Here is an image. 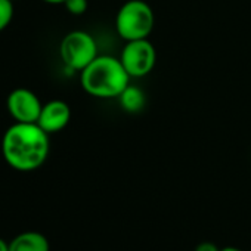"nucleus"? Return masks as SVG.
Instances as JSON below:
<instances>
[{"label": "nucleus", "mask_w": 251, "mask_h": 251, "mask_svg": "<svg viewBox=\"0 0 251 251\" xmlns=\"http://www.w3.org/2000/svg\"><path fill=\"white\" fill-rule=\"evenodd\" d=\"M120 61L130 78H142L154 70L157 50L148 39L132 40L124 46Z\"/></svg>", "instance_id": "5"}, {"label": "nucleus", "mask_w": 251, "mask_h": 251, "mask_svg": "<svg viewBox=\"0 0 251 251\" xmlns=\"http://www.w3.org/2000/svg\"><path fill=\"white\" fill-rule=\"evenodd\" d=\"M155 27V14L145 0H129L117 12L115 28L126 42L148 39Z\"/></svg>", "instance_id": "3"}, {"label": "nucleus", "mask_w": 251, "mask_h": 251, "mask_svg": "<svg viewBox=\"0 0 251 251\" xmlns=\"http://www.w3.org/2000/svg\"><path fill=\"white\" fill-rule=\"evenodd\" d=\"M220 251H241V250L239 248H235V247H226V248H223Z\"/></svg>", "instance_id": "15"}, {"label": "nucleus", "mask_w": 251, "mask_h": 251, "mask_svg": "<svg viewBox=\"0 0 251 251\" xmlns=\"http://www.w3.org/2000/svg\"><path fill=\"white\" fill-rule=\"evenodd\" d=\"M14 18V2L12 0H0V31L8 28Z\"/></svg>", "instance_id": "10"}, {"label": "nucleus", "mask_w": 251, "mask_h": 251, "mask_svg": "<svg viewBox=\"0 0 251 251\" xmlns=\"http://www.w3.org/2000/svg\"><path fill=\"white\" fill-rule=\"evenodd\" d=\"M6 106L15 123H37L43 108L37 95L24 87L15 89L9 93Z\"/></svg>", "instance_id": "6"}, {"label": "nucleus", "mask_w": 251, "mask_h": 251, "mask_svg": "<svg viewBox=\"0 0 251 251\" xmlns=\"http://www.w3.org/2000/svg\"><path fill=\"white\" fill-rule=\"evenodd\" d=\"M0 251H9V244H6L3 239H0Z\"/></svg>", "instance_id": "14"}, {"label": "nucleus", "mask_w": 251, "mask_h": 251, "mask_svg": "<svg viewBox=\"0 0 251 251\" xmlns=\"http://www.w3.org/2000/svg\"><path fill=\"white\" fill-rule=\"evenodd\" d=\"M59 55L67 68L80 73L99 56L96 40L89 33L80 30L71 31L62 39Z\"/></svg>", "instance_id": "4"}, {"label": "nucleus", "mask_w": 251, "mask_h": 251, "mask_svg": "<svg viewBox=\"0 0 251 251\" xmlns=\"http://www.w3.org/2000/svg\"><path fill=\"white\" fill-rule=\"evenodd\" d=\"M195 251H220L214 244H211V242H201L198 247H197V250Z\"/></svg>", "instance_id": "12"}, {"label": "nucleus", "mask_w": 251, "mask_h": 251, "mask_svg": "<svg viewBox=\"0 0 251 251\" xmlns=\"http://www.w3.org/2000/svg\"><path fill=\"white\" fill-rule=\"evenodd\" d=\"M70 120H71L70 105L64 100L55 99V100H50L43 105L40 117L37 120V124L46 133L52 135V133H58L62 129H65Z\"/></svg>", "instance_id": "7"}, {"label": "nucleus", "mask_w": 251, "mask_h": 251, "mask_svg": "<svg viewBox=\"0 0 251 251\" xmlns=\"http://www.w3.org/2000/svg\"><path fill=\"white\" fill-rule=\"evenodd\" d=\"M50 150L49 133L37 123H15L5 132L2 154L18 172H33L45 164Z\"/></svg>", "instance_id": "1"}, {"label": "nucleus", "mask_w": 251, "mask_h": 251, "mask_svg": "<svg viewBox=\"0 0 251 251\" xmlns=\"http://www.w3.org/2000/svg\"><path fill=\"white\" fill-rule=\"evenodd\" d=\"M43 2H46L49 5H64L65 0H43Z\"/></svg>", "instance_id": "13"}, {"label": "nucleus", "mask_w": 251, "mask_h": 251, "mask_svg": "<svg viewBox=\"0 0 251 251\" xmlns=\"http://www.w3.org/2000/svg\"><path fill=\"white\" fill-rule=\"evenodd\" d=\"M9 251H49V242L42 233L24 232L11 241Z\"/></svg>", "instance_id": "8"}, {"label": "nucleus", "mask_w": 251, "mask_h": 251, "mask_svg": "<svg viewBox=\"0 0 251 251\" xmlns=\"http://www.w3.org/2000/svg\"><path fill=\"white\" fill-rule=\"evenodd\" d=\"M65 8L71 15H83L87 11V0H65Z\"/></svg>", "instance_id": "11"}, {"label": "nucleus", "mask_w": 251, "mask_h": 251, "mask_svg": "<svg viewBox=\"0 0 251 251\" xmlns=\"http://www.w3.org/2000/svg\"><path fill=\"white\" fill-rule=\"evenodd\" d=\"M121 106L127 112H139L144 109L147 103V98L142 89L136 86H127L124 89V92L118 96Z\"/></svg>", "instance_id": "9"}, {"label": "nucleus", "mask_w": 251, "mask_h": 251, "mask_svg": "<svg viewBox=\"0 0 251 251\" xmlns=\"http://www.w3.org/2000/svg\"><path fill=\"white\" fill-rule=\"evenodd\" d=\"M80 83L86 93L100 99L118 98L130 84V75L120 58L98 56L80 73Z\"/></svg>", "instance_id": "2"}, {"label": "nucleus", "mask_w": 251, "mask_h": 251, "mask_svg": "<svg viewBox=\"0 0 251 251\" xmlns=\"http://www.w3.org/2000/svg\"><path fill=\"white\" fill-rule=\"evenodd\" d=\"M12 2H15V0H12Z\"/></svg>", "instance_id": "16"}]
</instances>
